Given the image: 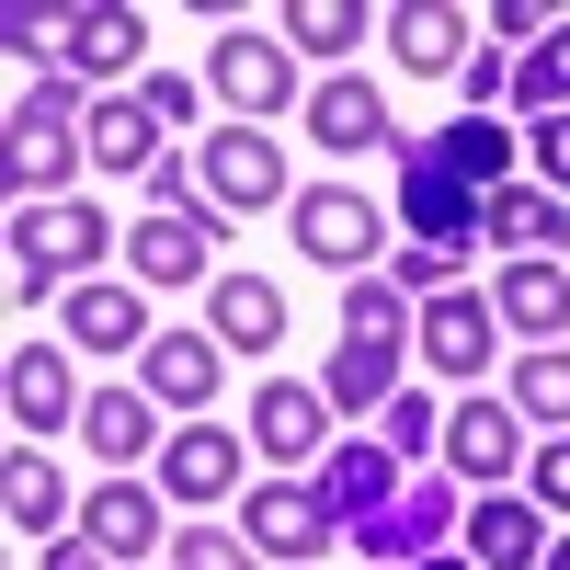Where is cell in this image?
Instances as JSON below:
<instances>
[{
  "mask_svg": "<svg viewBox=\"0 0 570 570\" xmlns=\"http://www.w3.org/2000/svg\"><path fill=\"white\" fill-rule=\"evenodd\" d=\"M502 400L525 411V422H548V434H570V343H548V354H513Z\"/></svg>",
  "mask_w": 570,
  "mask_h": 570,
  "instance_id": "cell-31",
  "label": "cell"
},
{
  "mask_svg": "<svg viewBox=\"0 0 570 570\" xmlns=\"http://www.w3.org/2000/svg\"><path fill=\"white\" fill-rule=\"evenodd\" d=\"M0 491H12V537H46V548H58V525H69V480H58V468H46L35 445H12Z\"/></svg>",
  "mask_w": 570,
  "mask_h": 570,
  "instance_id": "cell-30",
  "label": "cell"
},
{
  "mask_svg": "<svg viewBox=\"0 0 570 570\" xmlns=\"http://www.w3.org/2000/svg\"><path fill=\"white\" fill-rule=\"evenodd\" d=\"M434 149H445V171L480 183V195H502V171H513V126H502V115H468V126L434 137Z\"/></svg>",
  "mask_w": 570,
  "mask_h": 570,
  "instance_id": "cell-32",
  "label": "cell"
},
{
  "mask_svg": "<svg viewBox=\"0 0 570 570\" xmlns=\"http://www.w3.org/2000/svg\"><path fill=\"white\" fill-rule=\"evenodd\" d=\"M376 445H389V456H434V445H445V411H434V400H411V389H400L389 411H376Z\"/></svg>",
  "mask_w": 570,
  "mask_h": 570,
  "instance_id": "cell-34",
  "label": "cell"
},
{
  "mask_svg": "<svg viewBox=\"0 0 570 570\" xmlns=\"http://www.w3.org/2000/svg\"><path fill=\"white\" fill-rule=\"evenodd\" d=\"M80 445H91V456H104L115 480H126L137 456H160V445H171V434H160V400H149V389H91V411H80Z\"/></svg>",
  "mask_w": 570,
  "mask_h": 570,
  "instance_id": "cell-19",
  "label": "cell"
},
{
  "mask_svg": "<svg viewBox=\"0 0 570 570\" xmlns=\"http://www.w3.org/2000/svg\"><path fill=\"white\" fill-rule=\"evenodd\" d=\"M58 69H69V80H137V69H149V12H126V0H91V12H69Z\"/></svg>",
  "mask_w": 570,
  "mask_h": 570,
  "instance_id": "cell-13",
  "label": "cell"
},
{
  "mask_svg": "<svg viewBox=\"0 0 570 570\" xmlns=\"http://www.w3.org/2000/svg\"><path fill=\"white\" fill-rule=\"evenodd\" d=\"M456 525H468V502H445V491H400L389 513H365V525H354V548L411 570V559H445V537H456Z\"/></svg>",
  "mask_w": 570,
  "mask_h": 570,
  "instance_id": "cell-17",
  "label": "cell"
},
{
  "mask_svg": "<svg viewBox=\"0 0 570 570\" xmlns=\"http://www.w3.org/2000/svg\"><path fill=\"white\" fill-rule=\"evenodd\" d=\"M195 183H206V217H228V228L297 206V183H285V137H274V126H206Z\"/></svg>",
  "mask_w": 570,
  "mask_h": 570,
  "instance_id": "cell-4",
  "label": "cell"
},
{
  "mask_svg": "<svg viewBox=\"0 0 570 570\" xmlns=\"http://www.w3.org/2000/svg\"><path fill=\"white\" fill-rule=\"evenodd\" d=\"M537 570H570V537H548V559H537Z\"/></svg>",
  "mask_w": 570,
  "mask_h": 570,
  "instance_id": "cell-42",
  "label": "cell"
},
{
  "mask_svg": "<svg viewBox=\"0 0 570 570\" xmlns=\"http://www.w3.org/2000/svg\"><path fill=\"white\" fill-rule=\"evenodd\" d=\"M389 285H400V297H445V285H456V252H422V240H411Z\"/></svg>",
  "mask_w": 570,
  "mask_h": 570,
  "instance_id": "cell-39",
  "label": "cell"
},
{
  "mask_svg": "<svg viewBox=\"0 0 570 570\" xmlns=\"http://www.w3.org/2000/svg\"><path fill=\"white\" fill-rule=\"evenodd\" d=\"M468 12H445V0H400L389 12V46H400V69L411 80H468Z\"/></svg>",
  "mask_w": 570,
  "mask_h": 570,
  "instance_id": "cell-21",
  "label": "cell"
},
{
  "mask_svg": "<svg viewBox=\"0 0 570 570\" xmlns=\"http://www.w3.org/2000/svg\"><path fill=\"white\" fill-rule=\"evenodd\" d=\"M91 160L149 183V171H160V115L137 104V91H104V104H91Z\"/></svg>",
  "mask_w": 570,
  "mask_h": 570,
  "instance_id": "cell-29",
  "label": "cell"
},
{
  "mask_svg": "<svg viewBox=\"0 0 570 570\" xmlns=\"http://www.w3.org/2000/svg\"><path fill=\"white\" fill-rule=\"evenodd\" d=\"M137 104H149L160 126H195V104H206V80H171V69H149V80H137Z\"/></svg>",
  "mask_w": 570,
  "mask_h": 570,
  "instance_id": "cell-38",
  "label": "cell"
},
{
  "mask_svg": "<svg viewBox=\"0 0 570 570\" xmlns=\"http://www.w3.org/2000/svg\"><path fill=\"white\" fill-rule=\"evenodd\" d=\"M228 217H126V274L137 285H206Z\"/></svg>",
  "mask_w": 570,
  "mask_h": 570,
  "instance_id": "cell-12",
  "label": "cell"
},
{
  "mask_svg": "<svg viewBox=\"0 0 570 570\" xmlns=\"http://www.w3.org/2000/svg\"><path fill=\"white\" fill-rule=\"evenodd\" d=\"M525 502H537V513H570V434L525 456Z\"/></svg>",
  "mask_w": 570,
  "mask_h": 570,
  "instance_id": "cell-37",
  "label": "cell"
},
{
  "mask_svg": "<svg viewBox=\"0 0 570 570\" xmlns=\"http://www.w3.org/2000/svg\"><path fill=\"white\" fill-rule=\"evenodd\" d=\"M0 400H12L23 445H46L58 422H80V411H91V400L69 389V354H58V343H12V365H0Z\"/></svg>",
  "mask_w": 570,
  "mask_h": 570,
  "instance_id": "cell-16",
  "label": "cell"
},
{
  "mask_svg": "<svg viewBox=\"0 0 570 570\" xmlns=\"http://www.w3.org/2000/svg\"><path fill=\"white\" fill-rule=\"evenodd\" d=\"M320 502L343 513V537H354L365 513H389V502H400V456H389V445H331V468H320Z\"/></svg>",
  "mask_w": 570,
  "mask_h": 570,
  "instance_id": "cell-26",
  "label": "cell"
},
{
  "mask_svg": "<svg viewBox=\"0 0 570 570\" xmlns=\"http://www.w3.org/2000/svg\"><path fill=\"white\" fill-rule=\"evenodd\" d=\"M537 183L570 206V115H548V126H537Z\"/></svg>",
  "mask_w": 570,
  "mask_h": 570,
  "instance_id": "cell-40",
  "label": "cell"
},
{
  "mask_svg": "<svg viewBox=\"0 0 570 570\" xmlns=\"http://www.w3.org/2000/svg\"><path fill=\"white\" fill-rule=\"evenodd\" d=\"M274 35L297 46V58H354V46H365V35H389V23H376L365 0H285Z\"/></svg>",
  "mask_w": 570,
  "mask_h": 570,
  "instance_id": "cell-28",
  "label": "cell"
},
{
  "mask_svg": "<svg viewBox=\"0 0 570 570\" xmlns=\"http://www.w3.org/2000/svg\"><path fill=\"white\" fill-rule=\"evenodd\" d=\"M240 456H252V445L228 434V422H183V434L160 445V491L195 502V513H217L228 491H240Z\"/></svg>",
  "mask_w": 570,
  "mask_h": 570,
  "instance_id": "cell-15",
  "label": "cell"
},
{
  "mask_svg": "<svg viewBox=\"0 0 570 570\" xmlns=\"http://www.w3.org/2000/svg\"><path fill=\"white\" fill-rule=\"evenodd\" d=\"M480 183L468 171H445V149H400V217H411V240L422 252H468L480 240Z\"/></svg>",
  "mask_w": 570,
  "mask_h": 570,
  "instance_id": "cell-9",
  "label": "cell"
},
{
  "mask_svg": "<svg viewBox=\"0 0 570 570\" xmlns=\"http://www.w3.org/2000/svg\"><path fill=\"white\" fill-rule=\"evenodd\" d=\"M411 343H422V365H434V376H456V389H468V376H491V343H502L491 285H445V297L422 308V331H411Z\"/></svg>",
  "mask_w": 570,
  "mask_h": 570,
  "instance_id": "cell-10",
  "label": "cell"
},
{
  "mask_svg": "<svg viewBox=\"0 0 570 570\" xmlns=\"http://www.w3.org/2000/svg\"><path fill=\"white\" fill-rule=\"evenodd\" d=\"M35 570H115V559H104V548H91V537H58V548H46Z\"/></svg>",
  "mask_w": 570,
  "mask_h": 570,
  "instance_id": "cell-41",
  "label": "cell"
},
{
  "mask_svg": "<svg viewBox=\"0 0 570 570\" xmlns=\"http://www.w3.org/2000/svg\"><path fill=\"white\" fill-rule=\"evenodd\" d=\"M445 468L468 491H502L513 468H525V411H513V400H456L445 411Z\"/></svg>",
  "mask_w": 570,
  "mask_h": 570,
  "instance_id": "cell-11",
  "label": "cell"
},
{
  "mask_svg": "<svg viewBox=\"0 0 570 570\" xmlns=\"http://www.w3.org/2000/svg\"><path fill=\"white\" fill-rule=\"evenodd\" d=\"M69 343H80V354H149L160 331H149V308H137L126 285L91 274V285H69Z\"/></svg>",
  "mask_w": 570,
  "mask_h": 570,
  "instance_id": "cell-25",
  "label": "cell"
},
{
  "mask_svg": "<svg viewBox=\"0 0 570 570\" xmlns=\"http://www.w3.org/2000/svg\"><path fill=\"white\" fill-rule=\"evenodd\" d=\"M206 91L240 126H274L285 104H297V46H285V35H217L206 46Z\"/></svg>",
  "mask_w": 570,
  "mask_h": 570,
  "instance_id": "cell-6",
  "label": "cell"
},
{
  "mask_svg": "<svg viewBox=\"0 0 570 570\" xmlns=\"http://www.w3.org/2000/svg\"><path fill=\"white\" fill-rule=\"evenodd\" d=\"M308 137H320V149H400L389 91H376V80H320L308 91Z\"/></svg>",
  "mask_w": 570,
  "mask_h": 570,
  "instance_id": "cell-24",
  "label": "cell"
},
{
  "mask_svg": "<svg viewBox=\"0 0 570 570\" xmlns=\"http://www.w3.org/2000/svg\"><path fill=\"white\" fill-rule=\"evenodd\" d=\"M104 252H115V217L104 206H80V195L69 206H12V308H46L69 274L91 285Z\"/></svg>",
  "mask_w": 570,
  "mask_h": 570,
  "instance_id": "cell-3",
  "label": "cell"
},
{
  "mask_svg": "<svg viewBox=\"0 0 570 570\" xmlns=\"http://www.w3.org/2000/svg\"><path fill=\"white\" fill-rule=\"evenodd\" d=\"M456 537H468V559H480V570H537V559H548V513H537L525 491H480Z\"/></svg>",
  "mask_w": 570,
  "mask_h": 570,
  "instance_id": "cell-18",
  "label": "cell"
},
{
  "mask_svg": "<svg viewBox=\"0 0 570 570\" xmlns=\"http://www.w3.org/2000/svg\"><path fill=\"white\" fill-rule=\"evenodd\" d=\"M137 389H149L160 411H217V389H228V343H217V331H160V343L137 354Z\"/></svg>",
  "mask_w": 570,
  "mask_h": 570,
  "instance_id": "cell-14",
  "label": "cell"
},
{
  "mask_svg": "<svg viewBox=\"0 0 570 570\" xmlns=\"http://www.w3.org/2000/svg\"><path fill=\"white\" fill-rule=\"evenodd\" d=\"M480 240H491V252H513V263H548V252L570 240V206L548 195V183H502V195L480 206Z\"/></svg>",
  "mask_w": 570,
  "mask_h": 570,
  "instance_id": "cell-20",
  "label": "cell"
},
{
  "mask_svg": "<svg viewBox=\"0 0 570 570\" xmlns=\"http://www.w3.org/2000/svg\"><path fill=\"white\" fill-rule=\"evenodd\" d=\"M80 537L104 548L115 570H126V559H149V548H171V525H160V491H126V480L80 491Z\"/></svg>",
  "mask_w": 570,
  "mask_h": 570,
  "instance_id": "cell-22",
  "label": "cell"
},
{
  "mask_svg": "<svg viewBox=\"0 0 570 570\" xmlns=\"http://www.w3.org/2000/svg\"><path fill=\"white\" fill-rule=\"evenodd\" d=\"M285 240L320 274H365L376 240H389V217H376V195H354V183H308V195L285 206Z\"/></svg>",
  "mask_w": 570,
  "mask_h": 570,
  "instance_id": "cell-5",
  "label": "cell"
},
{
  "mask_svg": "<svg viewBox=\"0 0 570 570\" xmlns=\"http://www.w3.org/2000/svg\"><path fill=\"white\" fill-rule=\"evenodd\" d=\"M491 308H502V331H525V343L548 354L559 331H570V274L559 263H502L491 274Z\"/></svg>",
  "mask_w": 570,
  "mask_h": 570,
  "instance_id": "cell-23",
  "label": "cell"
},
{
  "mask_svg": "<svg viewBox=\"0 0 570 570\" xmlns=\"http://www.w3.org/2000/svg\"><path fill=\"white\" fill-rule=\"evenodd\" d=\"M513 115H537V126H548V115H570V23L537 46L525 69H513Z\"/></svg>",
  "mask_w": 570,
  "mask_h": 570,
  "instance_id": "cell-33",
  "label": "cell"
},
{
  "mask_svg": "<svg viewBox=\"0 0 570 570\" xmlns=\"http://www.w3.org/2000/svg\"><path fill=\"white\" fill-rule=\"evenodd\" d=\"M422 331V308H400V285L389 274H354V297H343V343H331L320 365V400L331 411H389L400 400V343Z\"/></svg>",
  "mask_w": 570,
  "mask_h": 570,
  "instance_id": "cell-1",
  "label": "cell"
},
{
  "mask_svg": "<svg viewBox=\"0 0 570 570\" xmlns=\"http://www.w3.org/2000/svg\"><path fill=\"white\" fill-rule=\"evenodd\" d=\"M411 570H456V559H411Z\"/></svg>",
  "mask_w": 570,
  "mask_h": 570,
  "instance_id": "cell-43",
  "label": "cell"
},
{
  "mask_svg": "<svg viewBox=\"0 0 570 570\" xmlns=\"http://www.w3.org/2000/svg\"><path fill=\"white\" fill-rule=\"evenodd\" d=\"M206 331H217L228 354H274L285 343V285L274 274H217V320Z\"/></svg>",
  "mask_w": 570,
  "mask_h": 570,
  "instance_id": "cell-27",
  "label": "cell"
},
{
  "mask_svg": "<svg viewBox=\"0 0 570 570\" xmlns=\"http://www.w3.org/2000/svg\"><path fill=\"white\" fill-rule=\"evenodd\" d=\"M69 35V12H35V0H12V12H0V46H12V58L46 80V46H58Z\"/></svg>",
  "mask_w": 570,
  "mask_h": 570,
  "instance_id": "cell-36",
  "label": "cell"
},
{
  "mask_svg": "<svg viewBox=\"0 0 570 570\" xmlns=\"http://www.w3.org/2000/svg\"><path fill=\"white\" fill-rule=\"evenodd\" d=\"M240 537L285 570H308L320 548H343V513L320 502V480H263V491H240Z\"/></svg>",
  "mask_w": 570,
  "mask_h": 570,
  "instance_id": "cell-8",
  "label": "cell"
},
{
  "mask_svg": "<svg viewBox=\"0 0 570 570\" xmlns=\"http://www.w3.org/2000/svg\"><path fill=\"white\" fill-rule=\"evenodd\" d=\"M252 445L285 468V480H320V468H331V400H320V376H263V389H252Z\"/></svg>",
  "mask_w": 570,
  "mask_h": 570,
  "instance_id": "cell-7",
  "label": "cell"
},
{
  "mask_svg": "<svg viewBox=\"0 0 570 570\" xmlns=\"http://www.w3.org/2000/svg\"><path fill=\"white\" fill-rule=\"evenodd\" d=\"M263 548L228 537V525H171V570H252Z\"/></svg>",
  "mask_w": 570,
  "mask_h": 570,
  "instance_id": "cell-35",
  "label": "cell"
},
{
  "mask_svg": "<svg viewBox=\"0 0 570 570\" xmlns=\"http://www.w3.org/2000/svg\"><path fill=\"white\" fill-rule=\"evenodd\" d=\"M69 104H80V80H69V69L23 80L12 137H0V195H12V206H69V171L91 160V137H69Z\"/></svg>",
  "mask_w": 570,
  "mask_h": 570,
  "instance_id": "cell-2",
  "label": "cell"
}]
</instances>
